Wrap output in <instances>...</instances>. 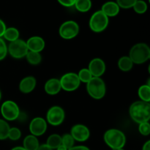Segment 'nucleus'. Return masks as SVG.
Masks as SVG:
<instances>
[{"mask_svg": "<svg viewBox=\"0 0 150 150\" xmlns=\"http://www.w3.org/2000/svg\"><path fill=\"white\" fill-rule=\"evenodd\" d=\"M130 117L135 122L141 124L150 120V103L142 100L136 101L129 108Z\"/></svg>", "mask_w": 150, "mask_h": 150, "instance_id": "obj_1", "label": "nucleus"}, {"mask_svg": "<svg viewBox=\"0 0 150 150\" xmlns=\"http://www.w3.org/2000/svg\"><path fill=\"white\" fill-rule=\"evenodd\" d=\"M105 144L113 150L123 149L126 144V137L122 131L118 129H109L103 136Z\"/></svg>", "mask_w": 150, "mask_h": 150, "instance_id": "obj_2", "label": "nucleus"}, {"mask_svg": "<svg viewBox=\"0 0 150 150\" xmlns=\"http://www.w3.org/2000/svg\"><path fill=\"white\" fill-rule=\"evenodd\" d=\"M129 57L133 64H142L147 62L150 58V48L146 43L140 42L130 48Z\"/></svg>", "mask_w": 150, "mask_h": 150, "instance_id": "obj_3", "label": "nucleus"}, {"mask_svg": "<svg viewBox=\"0 0 150 150\" xmlns=\"http://www.w3.org/2000/svg\"><path fill=\"white\" fill-rule=\"evenodd\" d=\"M86 90L91 98L95 100H100L106 93V86L104 81L100 77H92L86 83Z\"/></svg>", "mask_w": 150, "mask_h": 150, "instance_id": "obj_4", "label": "nucleus"}, {"mask_svg": "<svg viewBox=\"0 0 150 150\" xmlns=\"http://www.w3.org/2000/svg\"><path fill=\"white\" fill-rule=\"evenodd\" d=\"M109 18L107 17L101 10H98L91 16L89 26L91 30L96 33L102 32L108 27Z\"/></svg>", "mask_w": 150, "mask_h": 150, "instance_id": "obj_5", "label": "nucleus"}, {"mask_svg": "<svg viewBox=\"0 0 150 150\" xmlns=\"http://www.w3.org/2000/svg\"><path fill=\"white\" fill-rule=\"evenodd\" d=\"M28 51L29 50L26 41L21 39H18L10 42L7 46V53H9L13 58L18 59L26 57Z\"/></svg>", "mask_w": 150, "mask_h": 150, "instance_id": "obj_6", "label": "nucleus"}, {"mask_svg": "<svg viewBox=\"0 0 150 150\" xmlns=\"http://www.w3.org/2000/svg\"><path fill=\"white\" fill-rule=\"evenodd\" d=\"M1 114L7 121H14L20 115V108L13 100H6L1 106Z\"/></svg>", "mask_w": 150, "mask_h": 150, "instance_id": "obj_7", "label": "nucleus"}, {"mask_svg": "<svg viewBox=\"0 0 150 150\" xmlns=\"http://www.w3.org/2000/svg\"><path fill=\"white\" fill-rule=\"evenodd\" d=\"M80 28L74 21H67L60 26L59 34L64 40H71L76 38L79 33Z\"/></svg>", "mask_w": 150, "mask_h": 150, "instance_id": "obj_8", "label": "nucleus"}, {"mask_svg": "<svg viewBox=\"0 0 150 150\" xmlns=\"http://www.w3.org/2000/svg\"><path fill=\"white\" fill-rule=\"evenodd\" d=\"M62 89L67 92H73L79 89L81 81L78 75L75 73H67L63 75L59 79Z\"/></svg>", "mask_w": 150, "mask_h": 150, "instance_id": "obj_9", "label": "nucleus"}, {"mask_svg": "<svg viewBox=\"0 0 150 150\" xmlns=\"http://www.w3.org/2000/svg\"><path fill=\"white\" fill-rule=\"evenodd\" d=\"M65 118V113L62 107L54 105L48 109L46 114V122L52 126L62 125Z\"/></svg>", "mask_w": 150, "mask_h": 150, "instance_id": "obj_10", "label": "nucleus"}, {"mask_svg": "<svg viewBox=\"0 0 150 150\" xmlns=\"http://www.w3.org/2000/svg\"><path fill=\"white\" fill-rule=\"evenodd\" d=\"M47 122L42 117H35L31 121L29 124V131L31 135L36 136H41L46 132Z\"/></svg>", "mask_w": 150, "mask_h": 150, "instance_id": "obj_11", "label": "nucleus"}, {"mask_svg": "<svg viewBox=\"0 0 150 150\" xmlns=\"http://www.w3.org/2000/svg\"><path fill=\"white\" fill-rule=\"evenodd\" d=\"M70 135L75 141L79 142H86L90 136V131L86 126L78 124L73 126L70 130Z\"/></svg>", "mask_w": 150, "mask_h": 150, "instance_id": "obj_12", "label": "nucleus"}, {"mask_svg": "<svg viewBox=\"0 0 150 150\" xmlns=\"http://www.w3.org/2000/svg\"><path fill=\"white\" fill-rule=\"evenodd\" d=\"M106 66L105 62L100 58H95L90 61L88 70L90 71L93 77L100 78L105 73Z\"/></svg>", "mask_w": 150, "mask_h": 150, "instance_id": "obj_13", "label": "nucleus"}, {"mask_svg": "<svg viewBox=\"0 0 150 150\" xmlns=\"http://www.w3.org/2000/svg\"><path fill=\"white\" fill-rule=\"evenodd\" d=\"M26 42L28 50L33 52H41L45 46V42L43 38L39 36L31 37Z\"/></svg>", "mask_w": 150, "mask_h": 150, "instance_id": "obj_14", "label": "nucleus"}, {"mask_svg": "<svg viewBox=\"0 0 150 150\" xmlns=\"http://www.w3.org/2000/svg\"><path fill=\"white\" fill-rule=\"evenodd\" d=\"M37 81L33 76H26L23 78L19 83V90L23 94H29L32 92L36 87Z\"/></svg>", "mask_w": 150, "mask_h": 150, "instance_id": "obj_15", "label": "nucleus"}, {"mask_svg": "<svg viewBox=\"0 0 150 150\" xmlns=\"http://www.w3.org/2000/svg\"><path fill=\"white\" fill-rule=\"evenodd\" d=\"M100 10L108 18L115 17L120 13V7L115 1H109L103 4Z\"/></svg>", "mask_w": 150, "mask_h": 150, "instance_id": "obj_16", "label": "nucleus"}, {"mask_svg": "<svg viewBox=\"0 0 150 150\" xmlns=\"http://www.w3.org/2000/svg\"><path fill=\"white\" fill-rule=\"evenodd\" d=\"M45 92L49 95H56L61 91L62 87L59 79H51L46 81L44 86Z\"/></svg>", "mask_w": 150, "mask_h": 150, "instance_id": "obj_17", "label": "nucleus"}, {"mask_svg": "<svg viewBox=\"0 0 150 150\" xmlns=\"http://www.w3.org/2000/svg\"><path fill=\"white\" fill-rule=\"evenodd\" d=\"M23 146L26 150H38L40 146V143L36 136L29 135L23 139Z\"/></svg>", "mask_w": 150, "mask_h": 150, "instance_id": "obj_18", "label": "nucleus"}, {"mask_svg": "<svg viewBox=\"0 0 150 150\" xmlns=\"http://www.w3.org/2000/svg\"><path fill=\"white\" fill-rule=\"evenodd\" d=\"M118 67L120 70L123 72H128L132 70L133 67V62L127 56L122 57L118 61Z\"/></svg>", "mask_w": 150, "mask_h": 150, "instance_id": "obj_19", "label": "nucleus"}, {"mask_svg": "<svg viewBox=\"0 0 150 150\" xmlns=\"http://www.w3.org/2000/svg\"><path fill=\"white\" fill-rule=\"evenodd\" d=\"M74 6L78 11L86 13L92 8V2L91 0H76Z\"/></svg>", "mask_w": 150, "mask_h": 150, "instance_id": "obj_20", "label": "nucleus"}, {"mask_svg": "<svg viewBox=\"0 0 150 150\" xmlns=\"http://www.w3.org/2000/svg\"><path fill=\"white\" fill-rule=\"evenodd\" d=\"M138 95L141 100L144 102H150V86L149 84H144L139 87Z\"/></svg>", "mask_w": 150, "mask_h": 150, "instance_id": "obj_21", "label": "nucleus"}, {"mask_svg": "<svg viewBox=\"0 0 150 150\" xmlns=\"http://www.w3.org/2000/svg\"><path fill=\"white\" fill-rule=\"evenodd\" d=\"M4 38L10 42L19 39V31L15 27L7 28L4 32Z\"/></svg>", "mask_w": 150, "mask_h": 150, "instance_id": "obj_22", "label": "nucleus"}, {"mask_svg": "<svg viewBox=\"0 0 150 150\" xmlns=\"http://www.w3.org/2000/svg\"><path fill=\"white\" fill-rule=\"evenodd\" d=\"M45 144L51 149H57L62 144V136L58 134H52L48 138Z\"/></svg>", "mask_w": 150, "mask_h": 150, "instance_id": "obj_23", "label": "nucleus"}, {"mask_svg": "<svg viewBox=\"0 0 150 150\" xmlns=\"http://www.w3.org/2000/svg\"><path fill=\"white\" fill-rule=\"evenodd\" d=\"M25 57L28 62L32 65H38L39 64H40L41 61H42V56H41L40 53L29 51Z\"/></svg>", "mask_w": 150, "mask_h": 150, "instance_id": "obj_24", "label": "nucleus"}, {"mask_svg": "<svg viewBox=\"0 0 150 150\" xmlns=\"http://www.w3.org/2000/svg\"><path fill=\"white\" fill-rule=\"evenodd\" d=\"M10 125L4 120L0 119V140H5L8 139V133L10 130Z\"/></svg>", "mask_w": 150, "mask_h": 150, "instance_id": "obj_25", "label": "nucleus"}, {"mask_svg": "<svg viewBox=\"0 0 150 150\" xmlns=\"http://www.w3.org/2000/svg\"><path fill=\"white\" fill-rule=\"evenodd\" d=\"M77 75L80 81L86 83H87L93 77L88 68H82Z\"/></svg>", "mask_w": 150, "mask_h": 150, "instance_id": "obj_26", "label": "nucleus"}, {"mask_svg": "<svg viewBox=\"0 0 150 150\" xmlns=\"http://www.w3.org/2000/svg\"><path fill=\"white\" fill-rule=\"evenodd\" d=\"M133 10L138 14H144L146 12L148 8L147 4L144 0H137L133 7Z\"/></svg>", "mask_w": 150, "mask_h": 150, "instance_id": "obj_27", "label": "nucleus"}, {"mask_svg": "<svg viewBox=\"0 0 150 150\" xmlns=\"http://www.w3.org/2000/svg\"><path fill=\"white\" fill-rule=\"evenodd\" d=\"M75 140L72 136L68 133H65L62 136V144L64 145L67 149L74 146Z\"/></svg>", "mask_w": 150, "mask_h": 150, "instance_id": "obj_28", "label": "nucleus"}, {"mask_svg": "<svg viewBox=\"0 0 150 150\" xmlns=\"http://www.w3.org/2000/svg\"><path fill=\"white\" fill-rule=\"evenodd\" d=\"M21 137V131L18 127H10L8 133V139L12 141H18Z\"/></svg>", "mask_w": 150, "mask_h": 150, "instance_id": "obj_29", "label": "nucleus"}, {"mask_svg": "<svg viewBox=\"0 0 150 150\" xmlns=\"http://www.w3.org/2000/svg\"><path fill=\"white\" fill-rule=\"evenodd\" d=\"M137 0H117V4L120 8L130 9L133 7Z\"/></svg>", "mask_w": 150, "mask_h": 150, "instance_id": "obj_30", "label": "nucleus"}, {"mask_svg": "<svg viewBox=\"0 0 150 150\" xmlns=\"http://www.w3.org/2000/svg\"><path fill=\"white\" fill-rule=\"evenodd\" d=\"M139 125V133H140L142 136H149L150 133V124L149 123V122L141 123V124Z\"/></svg>", "mask_w": 150, "mask_h": 150, "instance_id": "obj_31", "label": "nucleus"}, {"mask_svg": "<svg viewBox=\"0 0 150 150\" xmlns=\"http://www.w3.org/2000/svg\"><path fill=\"white\" fill-rule=\"evenodd\" d=\"M7 54V46L5 42L0 38V61L4 59Z\"/></svg>", "mask_w": 150, "mask_h": 150, "instance_id": "obj_32", "label": "nucleus"}, {"mask_svg": "<svg viewBox=\"0 0 150 150\" xmlns=\"http://www.w3.org/2000/svg\"><path fill=\"white\" fill-rule=\"evenodd\" d=\"M61 5L66 7H71L74 6L76 0H57Z\"/></svg>", "mask_w": 150, "mask_h": 150, "instance_id": "obj_33", "label": "nucleus"}, {"mask_svg": "<svg viewBox=\"0 0 150 150\" xmlns=\"http://www.w3.org/2000/svg\"><path fill=\"white\" fill-rule=\"evenodd\" d=\"M6 29H7V27H6V25L4 23V22L1 19H0V38L3 37Z\"/></svg>", "mask_w": 150, "mask_h": 150, "instance_id": "obj_34", "label": "nucleus"}, {"mask_svg": "<svg viewBox=\"0 0 150 150\" xmlns=\"http://www.w3.org/2000/svg\"><path fill=\"white\" fill-rule=\"evenodd\" d=\"M68 150H90L86 146H74Z\"/></svg>", "mask_w": 150, "mask_h": 150, "instance_id": "obj_35", "label": "nucleus"}, {"mask_svg": "<svg viewBox=\"0 0 150 150\" xmlns=\"http://www.w3.org/2000/svg\"><path fill=\"white\" fill-rule=\"evenodd\" d=\"M38 150H53V149H51L48 146H47L46 144H42V145H40V146L38 147Z\"/></svg>", "mask_w": 150, "mask_h": 150, "instance_id": "obj_36", "label": "nucleus"}, {"mask_svg": "<svg viewBox=\"0 0 150 150\" xmlns=\"http://www.w3.org/2000/svg\"><path fill=\"white\" fill-rule=\"evenodd\" d=\"M142 150H150V141H147L146 143L144 144Z\"/></svg>", "mask_w": 150, "mask_h": 150, "instance_id": "obj_37", "label": "nucleus"}, {"mask_svg": "<svg viewBox=\"0 0 150 150\" xmlns=\"http://www.w3.org/2000/svg\"><path fill=\"white\" fill-rule=\"evenodd\" d=\"M57 150H68V149H67V148L65 147V146H64V145H62V144L60 145V146H59V147L57 148Z\"/></svg>", "mask_w": 150, "mask_h": 150, "instance_id": "obj_38", "label": "nucleus"}, {"mask_svg": "<svg viewBox=\"0 0 150 150\" xmlns=\"http://www.w3.org/2000/svg\"><path fill=\"white\" fill-rule=\"evenodd\" d=\"M11 150H26L23 146H16V147L13 148Z\"/></svg>", "mask_w": 150, "mask_h": 150, "instance_id": "obj_39", "label": "nucleus"}, {"mask_svg": "<svg viewBox=\"0 0 150 150\" xmlns=\"http://www.w3.org/2000/svg\"><path fill=\"white\" fill-rule=\"evenodd\" d=\"M1 92L0 91V100H1Z\"/></svg>", "mask_w": 150, "mask_h": 150, "instance_id": "obj_40", "label": "nucleus"}, {"mask_svg": "<svg viewBox=\"0 0 150 150\" xmlns=\"http://www.w3.org/2000/svg\"><path fill=\"white\" fill-rule=\"evenodd\" d=\"M117 150H125L124 149H117Z\"/></svg>", "mask_w": 150, "mask_h": 150, "instance_id": "obj_41", "label": "nucleus"}]
</instances>
